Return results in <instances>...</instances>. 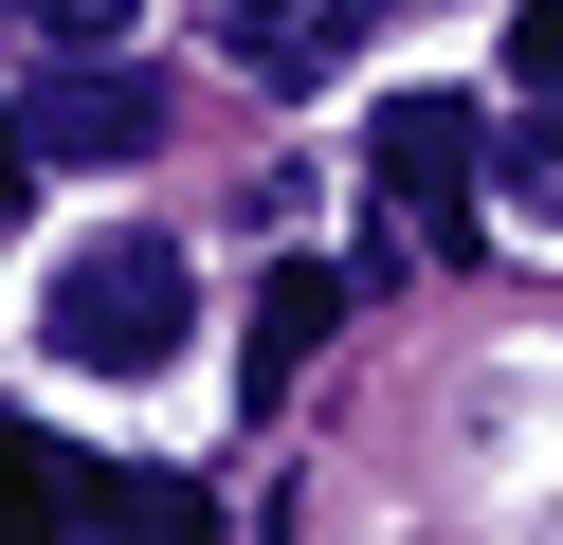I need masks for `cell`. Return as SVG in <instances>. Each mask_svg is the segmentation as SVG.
<instances>
[{
  "label": "cell",
  "mask_w": 563,
  "mask_h": 545,
  "mask_svg": "<svg viewBox=\"0 0 563 545\" xmlns=\"http://www.w3.org/2000/svg\"><path fill=\"white\" fill-rule=\"evenodd\" d=\"M37 327H55V363H91V382H146V363H183L200 273H183V237H74L37 273Z\"/></svg>",
  "instance_id": "6da1fadb"
},
{
  "label": "cell",
  "mask_w": 563,
  "mask_h": 545,
  "mask_svg": "<svg viewBox=\"0 0 563 545\" xmlns=\"http://www.w3.org/2000/svg\"><path fill=\"white\" fill-rule=\"evenodd\" d=\"M364 182L400 218V254H454L473 237V182H490V109L473 91H382L364 109Z\"/></svg>",
  "instance_id": "7a4b0ae2"
},
{
  "label": "cell",
  "mask_w": 563,
  "mask_h": 545,
  "mask_svg": "<svg viewBox=\"0 0 563 545\" xmlns=\"http://www.w3.org/2000/svg\"><path fill=\"white\" fill-rule=\"evenodd\" d=\"M200 19H219V55L255 73V91H328V73H345V36H364L382 0H200Z\"/></svg>",
  "instance_id": "3957f363"
},
{
  "label": "cell",
  "mask_w": 563,
  "mask_h": 545,
  "mask_svg": "<svg viewBox=\"0 0 563 545\" xmlns=\"http://www.w3.org/2000/svg\"><path fill=\"white\" fill-rule=\"evenodd\" d=\"M37 145H55V164H146V145H164V73L74 55V73L37 91Z\"/></svg>",
  "instance_id": "277c9868"
},
{
  "label": "cell",
  "mask_w": 563,
  "mask_h": 545,
  "mask_svg": "<svg viewBox=\"0 0 563 545\" xmlns=\"http://www.w3.org/2000/svg\"><path fill=\"white\" fill-rule=\"evenodd\" d=\"M328 327H345V273H328V254H273V291H255V327H236V400H291Z\"/></svg>",
  "instance_id": "5b68a950"
},
{
  "label": "cell",
  "mask_w": 563,
  "mask_h": 545,
  "mask_svg": "<svg viewBox=\"0 0 563 545\" xmlns=\"http://www.w3.org/2000/svg\"><path fill=\"white\" fill-rule=\"evenodd\" d=\"M490 200H509V218H545V237H563V91L527 109V128H490Z\"/></svg>",
  "instance_id": "8992f818"
},
{
  "label": "cell",
  "mask_w": 563,
  "mask_h": 545,
  "mask_svg": "<svg viewBox=\"0 0 563 545\" xmlns=\"http://www.w3.org/2000/svg\"><path fill=\"white\" fill-rule=\"evenodd\" d=\"M55 509H91V455H37V436L0 418V527H55Z\"/></svg>",
  "instance_id": "52a82bcc"
},
{
  "label": "cell",
  "mask_w": 563,
  "mask_h": 545,
  "mask_svg": "<svg viewBox=\"0 0 563 545\" xmlns=\"http://www.w3.org/2000/svg\"><path fill=\"white\" fill-rule=\"evenodd\" d=\"M37 19H55V55H110V36L146 19V0H37Z\"/></svg>",
  "instance_id": "ba28073f"
},
{
  "label": "cell",
  "mask_w": 563,
  "mask_h": 545,
  "mask_svg": "<svg viewBox=\"0 0 563 545\" xmlns=\"http://www.w3.org/2000/svg\"><path fill=\"white\" fill-rule=\"evenodd\" d=\"M509 73H527V91H563V0H527V19H509Z\"/></svg>",
  "instance_id": "9c48e42d"
},
{
  "label": "cell",
  "mask_w": 563,
  "mask_h": 545,
  "mask_svg": "<svg viewBox=\"0 0 563 545\" xmlns=\"http://www.w3.org/2000/svg\"><path fill=\"white\" fill-rule=\"evenodd\" d=\"M19 182H37V109H0V218H19Z\"/></svg>",
  "instance_id": "30bf717a"
}]
</instances>
